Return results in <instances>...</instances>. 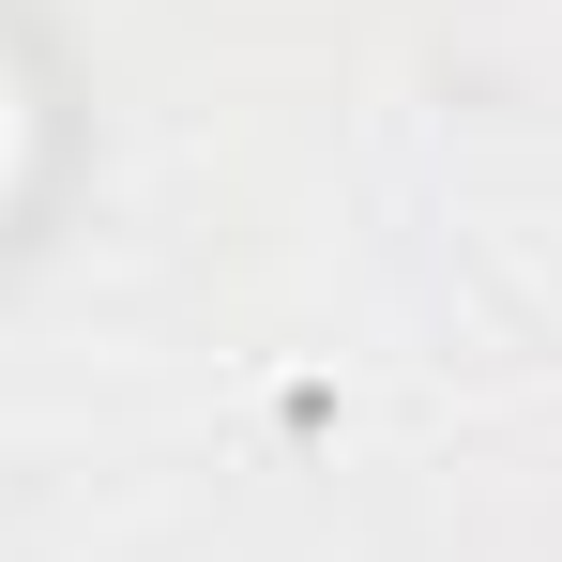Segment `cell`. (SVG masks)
<instances>
[{
    "mask_svg": "<svg viewBox=\"0 0 562 562\" xmlns=\"http://www.w3.org/2000/svg\"><path fill=\"white\" fill-rule=\"evenodd\" d=\"M15 168H31V92H15V61H0V198H15Z\"/></svg>",
    "mask_w": 562,
    "mask_h": 562,
    "instance_id": "1",
    "label": "cell"
}]
</instances>
